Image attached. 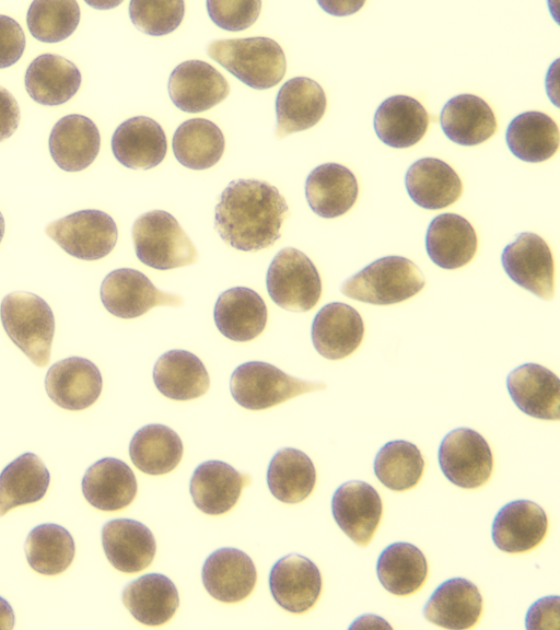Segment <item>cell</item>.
Returning <instances> with one entry per match:
<instances>
[{
  "instance_id": "6da1fadb",
  "label": "cell",
  "mask_w": 560,
  "mask_h": 630,
  "mask_svg": "<svg viewBox=\"0 0 560 630\" xmlns=\"http://www.w3.org/2000/svg\"><path fill=\"white\" fill-rule=\"evenodd\" d=\"M289 213L285 199L267 182L232 180L214 209V228L231 247L252 252L272 245Z\"/></svg>"
},
{
  "instance_id": "7a4b0ae2",
  "label": "cell",
  "mask_w": 560,
  "mask_h": 630,
  "mask_svg": "<svg viewBox=\"0 0 560 630\" xmlns=\"http://www.w3.org/2000/svg\"><path fill=\"white\" fill-rule=\"evenodd\" d=\"M210 58L241 82L256 90L277 85L285 73V56L268 37L219 39L207 47Z\"/></svg>"
},
{
  "instance_id": "3957f363",
  "label": "cell",
  "mask_w": 560,
  "mask_h": 630,
  "mask_svg": "<svg viewBox=\"0 0 560 630\" xmlns=\"http://www.w3.org/2000/svg\"><path fill=\"white\" fill-rule=\"evenodd\" d=\"M425 278L420 268L401 256H385L342 282L343 295L374 305H390L420 292Z\"/></svg>"
},
{
  "instance_id": "277c9868",
  "label": "cell",
  "mask_w": 560,
  "mask_h": 630,
  "mask_svg": "<svg viewBox=\"0 0 560 630\" xmlns=\"http://www.w3.org/2000/svg\"><path fill=\"white\" fill-rule=\"evenodd\" d=\"M0 318L9 338L35 365L48 364L55 318L42 298L23 291L9 293L1 301Z\"/></svg>"
},
{
  "instance_id": "5b68a950",
  "label": "cell",
  "mask_w": 560,
  "mask_h": 630,
  "mask_svg": "<svg viewBox=\"0 0 560 630\" xmlns=\"http://www.w3.org/2000/svg\"><path fill=\"white\" fill-rule=\"evenodd\" d=\"M132 240L138 259L158 270L191 265L198 252L177 220L163 210L141 214L133 223Z\"/></svg>"
},
{
  "instance_id": "8992f818",
  "label": "cell",
  "mask_w": 560,
  "mask_h": 630,
  "mask_svg": "<svg viewBox=\"0 0 560 630\" xmlns=\"http://www.w3.org/2000/svg\"><path fill=\"white\" fill-rule=\"evenodd\" d=\"M326 384L293 377L277 366L261 361L238 365L230 378L234 400L245 409L262 410L295 396L323 390Z\"/></svg>"
},
{
  "instance_id": "52a82bcc",
  "label": "cell",
  "mask_w": 560,
  "mask_h": 630,
  "mask_svg": "<svg viewBox=\"0 0 560 630\" xmlns=\"http://www.w3.org/2000/svg\"><path fill=\"white\" fill-rule=\"evenodd\" d=\"M267 291L281 308L307 312L319 301L322 281L312 260L301 250L287 247L271 260L266 276Z\"/></svg>"
},
{
  "instance_id": "ba28073f",
  "label": "cell",
  "mask_w": 560,
  "mask_h": 630,
  "mask_svg": "<svg viewBox=\"0 0 560 630\" xmlns=\"http://www.w3.org/2000/svg\"><path fill=\"white\" fill-rule=\"evenodd\" d=\"M45 232L67 254L82 260L107 256L118 237L113 218L95 209L80 210L56 220Z\"/></svg>"
},
{
  "instance_id": "9c48e42d",
  "label": "cell",
  "mask_w": 560,
  "mask_h": 630,
  "mask_svg": "<svg viewBox=\"0 0 560 630\" xmlns=\"http://www.w3.org/2000/svg\"><path fill=\"white\" fill-rule=\"evenodd\" d=\"M438 459L443 475L453 485L475 489L485 485L493 467L488 442L477 431L457 428L441 441Z\"/></svg>"
},
{
  "instance_id": "30bf717a",
  "label": "cell",
  "mask_w": 560,
  "mask_h": 630,
  "mask_svg": "<svg viewBox=\"0 0 560 630\" xmlns=\"http://www.w3.org/2000/svg\"><path fill=\"white\" fill-rule=\"evenodd\" d=\"M101 301L105 308L120 318H135L158 305L182 306L180 295L156 289L142 272L120 268L110 271L101 284Z\"/></svg>"
},
{
  "instance_id": "8fae6325",
  "label": "cell",
  "mask_w": 560,
  "mask_h": 630,
  "mask_svg": "<svg viewBox=\"0 0 560 630\" xmlns=\"http://www.w3.org/2000/svg\"><path fill=\"white\" fill-rule=\"evenodd\" d=\"M509 278L542 300L553 298V258L547 243L537 234L520 233L501 254Z\"/></svg>"
},
{
  "instance_id": "7c38bea8",
  "label": "cell",
  "mask_w": 560,
  "mask_h": 630,
  "mask_svg": "<svg viewBox=\"0 0 560 630\" xmlns=\"http://www.w3.org/2000/svg\"><path fill=\"white\" fill-rule=\"evenodd\" d=\"M331 513L339 528L354 544L365 547L381 521L382 499L371 485L361 480H350L334 492Z\"/></svg>"
},
{
  "instance_id": "4fadbf2b",
  "label": "cell",
  "mask_w": 560,
  "mask_h": 630,
  "mask_svg": "<svg viewBox=\"0 0 560 630\" xmlns=\"http://www.w3.org/2000/svg\"><path fill=\"white\" fill-rule=\"evenodd\" d=\"M269 588L280 607L293 614H303L315 605L320 595V572L308 558L290 553L271 568Z\"/></svg>"
},
{
  "instance_id": "5bb4252c",
  "label": "cell",
  "mask_w": 560,
  "mask_h": 630,
  "mask_svg": "<svg viewBox=\"0 0 560 630\" xmlns=\"http://www.w3.org/2000/svg\"><path fill=\"white\" fill-rule=\"evenodd\" d=\"M167 88L173 104L186 113L208 110L222 102L230 92L225 78L201 60L179 63L172 71Z\"/></svg>"
},
{
  "instance_id": "9a60e30c",
  "label": "cell",
  "mask_w": 560,
  "mask_h": 630,
  "mask_svg": "<svg viewBox=\"0 0 560 630\" xmlns=\"http://www.w3.org/2000/svg\"><path fill=\"white\" fill-rule=\"evenodd\" d=\"M102 375L90 360L70 357L54 363L47 371L45 388L57 406L82 410L93 405L102 392Z\"/></svg>"
},
{
  "instance_id": "2e32d148",
  "label": "cell",
  "mask_w": 560,
  "mask_h": 630,
  "mask_svg": "<svg viewBox=\"0 0 560 630\" xmlns=\"http://www.w3.org/2000/svg\"><path fill=\"white\" fill-rule=\"evenodd\" d=\"M506 388L515 406L540 420H559L560 382L547 368L525 363L509 373Z\"/></svg>"
},
{
  "instance_id": "e0dca14e",
  "label": "cell",
  "mask_w": 560,
  "mask_h": 630,
  "mask_svg": "<svg viewBox=\"0 0 560 630\" xmlns=\"http://www.w3.org/2000/svg\"><path fill=\"white\" fill-rule=\"evenodd\" d=\"M202 584L214 599L237 603L254 590L257 572L253 560L244 551L225 547L211 552L201 570Z\"/></svg>"
},
{
  "instance_id": "ac0fdd59",
  "label": "cell",
  "mask_w": 560,
  "mask_h": 630,
  "mask_svg": "<svg viewBox=\"0 0 560 630\" xmlns=\"http://www.w3.org/2000/svg\"><path fill=\"white\" fill-rule=\"evenodd\" d=\"M548 518L537 503L518 499L503 505L495 514L491 537L498 549L521 553L535 548L545 537Z\"/></svg>"
},
{
  "instance_id": "d6986e66",
  "label": "cell",
  "mask_w": 560,
  "mask_h": 630,
  "mask_svg": "<svg viewBox=\"0 0 560 630\" xmlns=\"http://www.w3.org/2000/svg\"><path fill=\"white\" fill-rule=\"evenodd\" d=\"M364 324L352 306L332 302L315 315L311 328L315 350L328 360H340L351 354L361 343Z\"/></svg>"
},
{
  "instance_id": "ffe728a7",
  "label": "cell",
  "mask_w": 560,
  "mask_h": 630,
  "mask_svg": "<svg viewBox=\"0 0 560 630\" xmlns=\"http://www.w3.org/2000/svg\"><path fill=\"white\" fill-rule=\"evenodd\" d=\"M167 150L163 128L152 118L131 117L113 133L112 151L116 160L132 170H150L159 165Z\"/></svg>"
},
{
  "instance_id": "44dd1931",
  "label": "cell",
  "mask_w": 560,
  "mask_h": 630,
  "mask_svg": "<svg viewBox=\"0 0 560 630\" xmlns=\"http://www.w3.org/2000/svg\"><path fill=\"white\" fill-rule=\"evenodd\" d=\"M482 611L478 587L465 578L442 582L423 607L424 618L445 629L463 630L476 625Z\"/></svg>"
},
{
  "instance_id": "7402d4cb",
  "label": "cell",
  "mask_w": 560,
  "mask_h": 630,
  "mask_svg": "<svg viewBox=\"0 0 560 630\" xmlns=\"http://www.w3.org/2000/svg\"><path fill=\"white\" fill-rule=\"evenodd\" d=\"M249 483V475L238 472L224 462L207 460L194 470L189 492L201 512L220 515L235 505L242 489Z\"/></svg>"
},
{
  "instance_id": "603a6c76",
  "label": "cell",
  "mask_w": 560,
  "mask_h": 630,
  "mask_svg": "<svg viewBox=\"0 0 560 630\" xmlns=\"http://www.w3.org/2000/svg\"><path fill=\"white\" fill-rule=\"evenodd\" d=\"M102 545L109 563L125 573H136L148 568L156 550L152 532L131 518L107 522L102 528Z\"/></svg>"
},
{
  "instance_id": "cb8c5ba5",
  "label": "cell",
  "mask_w": 560,
  "mask_h": 630,
  "mask_svg": "<svg viewBox=\"0 0 560 630\" xmlns=\"http://www.w3.org/2000/svg\"><path fill=\"white\" fill-rule=\"evenodd\" d=\"M49 152L54 162L66 172H79L90 166L98 154L101 136L88 117L70 114L52 127Z\"/></svg>"
},
{
  "instance_id": "d4e9b609",
  "label": "cell",
  "mask_w": 560,
  "mask_h": 630,
  "mask_svg": "<svg viewBox=\"0 0 560 630\" xmlns=\"http://www.w3.org/2000/svg\"><path fill=\"white\" fill-rule=\"evenodd\" d=\"M267 306L261 296L245 287H235L222 292L213 310L219 331L233 341L255 339L267 324Z\"/></svg>"
},
{
  "instance_id": "484cf974",
  "label": "cell",
  "mask_w": 560,
  "mask_h": 630,
  "mask_svg": "<svg viewBox=\"0 0 560 630\" xmlns=\"http://www.w3.org/2000/svg\"><path fill=\"white\" fill-rule=\"evenodd\" d=\"M326 110V95L314 80L296 77L287 81L276 97V136L290 133L315 126Z\"/></svg>"
},
{
  "instance_id": "4316f807",
  "label": "cell",
  "mask_w": 560,
  "mask_h": 630,
  "mask_svg": "<svg viewBox=\"0 0 560 630\" xmlns=\"http://www.w3.org/2000/svg\"><path fill=\"white\" fill-rule=\"evenodd\" d=\"M478 240L472 225L462 215L442 213L430 222L425 234L429 258L443 269H457L476 254Z\"/></svg>"
},
{
  "instance_id": "83f0119b",
  "label": "cell",
  "mask_w": 560,
  "mask_h": 630,
  "mask_svg": "<svg viewBox=\"0 0 560 630\" xmlns=\"http://www.w3.org/2000/svg\"><path fill=\"white\" fill-rule=\"evenodd\" d=\"M86 501L102 511H117L129 505L137 493V480L122 460L105 457L91 465L81 482Z\"/></svg>"
},
{
  "instance_id": "f1b7e54d",
  "label": "cell",
  "mask_w": 560,
  "mask_h": 630,
  "mask_svg": "<svg viewBox=\"0 0 560 630\" xmlns=\"http://www.w3.org/2000/svg\"><path fill=\"white\" fill-rule=\"evenodd\" d=\"M405 186L411 200L428 210L451 206L463 190L457 173L436 158H422L413 162L406 172Z\"/></svg>"
},
{
  "instance_id": "f546056e",
  "label": "cell",
  "mask_w": 560,
  "mask_h": 630,
  "mask_svg": "<svg viewBox=\"0 0 560 630\" xmlns=\"http://www.w3.org/2000/svg\"><path fill=\"white\" fill-rule=\"evenodd\" d=\"M358 192L353 173L337 163L315 167L305 182V197L310 208L325 219L337 218L350 210Z\"/></svg>"
},
{
  "instance_id": "4dcf8cb0",
  "label": "cell",
  "mask_w": 560,
  "mask_h": 630,
  "mask_svg": "<svg viewBox=\"0 0 560 630\" xmlns=\"http://www.w3.org/2000/svg\"><path fill=\"white\" fill-rule=\"evenodd\" d=\"M429 125L424 107L407 95L389 96L377 107L373 126L377 138L395 149L409 148L419 142Z\"/></svg>"
},
{
  "instance_id": "1f68e13d",
  "label": "cell",
  "mask_w": 560,
  "mask_h": 630,
  "mask_svg": "<svg viewBox=\"0 0 560 630\" xmlns=\"http://www.w3.org/2000/svg\"><path fill=\"white\" fill-rule=\"evenodd\" d=\"M27 94L36 103L57 106L68 102L81 85V73L70 60L54 54L36 57L24 77Z\"/></svg>"
},
{
  "instance_id": "d6a6232c",
  "label": "cell",
  "mask_w": 560,
  "mask_h": 630,
  "mask_svg": "<svg viewBox=\"0 0 560 630\" xmlns=\"http://www.w3.org/2000/svg\"><path fill=\"white\" fill-rule=\"evenodd\" d=\"M121 599L132 617L147 626L167 622L179 605L174 583L161 573H148L127 584Z\"/></svg>"
},
{
  "instance_id": "836d02e7",
  "label": "cell",
  "mask_w": 560,
  "mask_h": 630,
  "mask_svg": "<svg viewBox=\"0 0 560 630\" xmlns=\"http://www.w3.org/2000/svg\"><path fill=\"white\" fill-rule=\"evenodd\" d=\"M444 135L459 145H476L488 140L497 129L490 106L472 94H459L448 100L440 115Z\"/></svg>"
},
{
  "instance_id": "e575fe53",
  "label": "cell",
  "mask_w": 560,
  "mask_h": 630,
  "mask_svg": "<svg viewBox=\"0 0 560 630\" xmlns=\"http://www.w3.org/2000/svg\"><path fill=\"white\" fill-rule=\"evenodd\" d=\"M153 382L158 390L174 400H189L202 396L210 378L201 360L186 350L163 353L154 364Z\"/></svg>"
},
{
  "instance_id": "d590c367",
  "label": "cell",
  "mask_w": 560,
  "mask_h": 630,
  "mask_svg": "<svg viewBox=\"0 0 560 630\" xmlns=\"http://www.w3.org/2000/svg\"><path fill=\"white\" fill-rule=\"evenodd\" d=\"M505 142L517 159L529 163L542 162L558 150V126L551 117L541 112H525L510 121Z\"/></svg>"
},
{
  "instance_id": "8d00e7d4",
  "label": "cell",
  "mask_w": 560,
  "mask_h": 630,
  "mask_svg": "<svg viewBox=\"0 0 560 630\" xmlns=\"http://www.w3.org/2000/svg\"><path fill=\"white\" fill-rule=\"evenodd\" d=\"M50 474L34 453H24L0 472V516L9 510L39 501L46 493Z\"/></svg>"
},
{
  "instance_id": "74e56055",
  "label": "cell",
  "mask_w": 560,
  "mask_h": 630,
  "mask_svg": "<svg viewBox=\"0 0 560 630\" xmlns=\"http://www.w3.org/2000/svg\"><path fill=\"white\" fill-rule=\"evenodd\" d=\"M382 586L397 596L417 592L424 583L428 563L422 551L406 541H396L383 549L376 561Z\"/></svg>"
},
{
  "instance_id": "f35d334b",
  "label": "cell",
  "mask_w": 560,
  "mask_h": 630,
  "mask_svg": "<svg viewBox=\"0 0 560 630\" xmlns=\"http://www.w3.org/2000/svg\"><path fill=\"white\" fill-rule=\"evenodd\" d=\"M316 470L311 458L293 447L280 448L267 469V486L281 502L293 504L305 500L314 489Z\"/></svg>"
},
{
  "instance_id": "ab89813d",
  "label": "cell",
  "mask_w": 560,
  "mask_h": 630,
  "mask_svg": "<svg viewBox=\"0 0 560 630\" xmlns=\"http://www.w3.org/2000/svg\"><path fill=\"white\" fill-rule=\"evenodd\" d=\"M179 435L164 424H148L139 429L129 444L132 464L148 475H164L179 464L183 456Z\"/></svg>"
},
{
  "instance_id": "60d3db41",
  "label": "cell",
  "mask_w": 560,
  "mask_h": 630,
  "mask_svg": "<svg viewBox=\"0 0 560 630\" xmlns=\"http://www.w3.org/2000/svg\"><path fill=\"white\" fill-rule=\"evenodd\" d=\"M224 145L222 131L205 118H192L180 124L172 141L176 160L190 170H206L217 164Z\"/></svg>"
},
{
  "instance_id": "b9f144b4",
  "label": "cell",
  "mask_w": 560,
  "mask_h": 630,
  "mask_svg": "<svg viewBox=\"0 0 560 630\" xmlns=\"http://www.w3.org/2000/svg\"><path fill=\"white\" fill-rule=\"evenodd\" d=\"M75 546L71 534L57 524L34 527L25 541V555L30 567L45 575L63 572L72 562Z\"/></svg>"
},
{
  "instance_id": "7bdbcfd3",
  "label": "cell",
  "mask_w": 560,
  "mask_h": 630,
  "mask_svg": "<svg viewBox=\"0 0 560 630\" xmlns=\"http://www.w3.org/2000/svg\"><path fill=\"white\" fill-rule=\"evenodd\" d=\"M423 468L421 452L413 443L405 440L385 443L376 453L373 463V470L378 481L398 492L417 486Z\"/></svg>"
},
{
  "instance_id": "ee69618b",
  "label": "cell",
  "mask_w": 560,
  "mask_h": 630,
  "mask_svg": "<svg viewBox=\"0 0 560 630\" xmlns=\"http://www.w3.org/2000/svg\"><path fill=\"white\" fill-rule=\"evenodd\" d=\"M80 22V8L74 0H35L31 3L26 23L31 35L43 43H59L68 38Z\"/></svg>"
},
{
  "instance_id": "f6af8a7d",
  "label": "cell",
  "mask_w": 560,
  "mask_h": 630,
  "mask_svg": "<svg viewBox=\"0 0 560 630\" xmlns=\"http://www.w3.org/2000/svg\"><path fill=\"white\" fill-rule=\"evenodd\" d=\"M183 0H132L129 16L133 25L144 34L163 36L175 31L183 21Z\"/></svg>"
},
{
  "instance_id": "bcb514c9",
  "label": "cell",
  "mask_w": 560,
  "mask_h": 630,
  "mask_svg": "<svg viewBox=\"0 0 560 630\" xmlns=\"http://www.w3.org/2000/svg\"><path fill=\"white\" fill-rule=\"evenodd\" d=\"M207 11L211 21L225 31L238 32L252 26L260 13V0H208Z\"/></svg>"
},
{
  "instance_id": "7dc6e473",
  "label": "cell",
  "mask_w": 560,
  "mask_h": 630,
  "mask_svg": "<svg viewBox=\"0 0 560 630\" xmlns=\"http://www.w3.org/2000/svg\"><path fill=\"white\" fill-rule=\"evenodd\" d=\"M24 48L25 35L21 25L10 16L0 15V69L18 62Z\"/></svg>"
},
{
  "instance_id": "c3c4849f",
  "label": "cell",
  "mask_w": 560,
  "mask_h": 630,
  "mask_svg": "<svg viewBox=\"0 0 560 630\" xmlns=\"http://www.w3.org/2000/svg\"><path fill=\"white\" fill-rule=\"evenodd\" d=\"M560 598L558 595H547L534 602L525 616L527 630L558 629Z\"/></svg>"
},
{
  "instance_id": "681fc988",
  "label": "cell",
  "mask_w": 560,
  "mask_h": 630,
  "mask_svg": "<svg viewBox=\"0 0 560 630\" xmlns=\"http://www.w3.org/2000/svg\"><path fill=\"white\" fill-rule=\"evenodd\" d=\"M20 121V108L13 95L0 85V141L11 137Z\"/></svg>"
},
{
  "instance_id": "f907efd6",
  "label": "cell",
  "mask_w": 560,
  "mask_h": 630,
  "mask_svg": "<svg viewBox=\"0 0 560 630\" xmlns=\"http://www.w3.org/2000/svg\"><path fill=\"white\" fill-rule=\"evenodd\" d=\"M317 3L325 12L336 16H343L360 10L364 1L318 0Z\"/></svg>"
},
{
  "instance_id": "816d5d0a",
  "label": "cell",
  "mask_w": 560,
  "mask_h": 630,
  "mask_svg": "<svg viewBox=\"0 0 560 630\" xmlns=\"http://www.w3.org/2000/svg\"><path fill=\"white\" fill-rule=\"evenodd\" d=\"M349 629H392V626L380 616L366 614L358 617Z\"/></svg>"
},
{
  "instance_id": "f5cc1de1",
  "label": "cell",
  "mask_w": 560,
  "mask_h": 630,
  "mask_svg": "<svg viewBox=\"0 0 560 630\" xmlns=\"http://www.w3.org/2000/svg\"><path fill=\"white\" fill-rule=\"evenodd\" d=\"M14 626V612L7 599L0 596V630H11Z\"/></svg>"
},
{
  "instance_id": "db71d44e",
  "label": "cell",
  "mask_w": 560,
  "mask_h": 630,
  "mask_svg": "<svg viewBox=\"0 0 560 630\" xmlns=\"http://www.w3.org/2000/svg\"><path fill=\"white\" fill-rule=\"evenodd\" d=\"M88 4L92 5L95 9L98 10H107V9H112L116 5H118L119 3H121V1H117V2H112V1H95V2H91V1H85Z\"/></svg>"
},
{
  "instance_id": "11a10c76",
  "label": "cell",
  "mask_w": 560,
  "mask_h": 630,
  "mask_svg": "<svg viewBox=\"0 0 560 630\" xmlns=\"http://www.w3.org/2000/svg\"><path fill=\"white\" fill-rule=\"evenodd\" d=\"M4 234V219L2 213L0 212V242L2 241Z\"/></svg>"
}]
</instances>
